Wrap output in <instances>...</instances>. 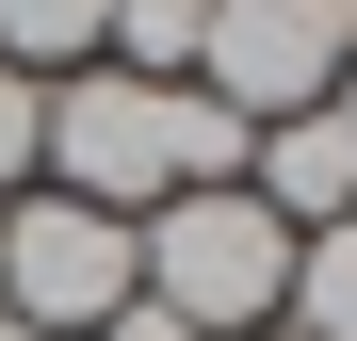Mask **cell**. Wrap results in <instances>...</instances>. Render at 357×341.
Masks as SVG:
<instances>
[{"label":"cell","instance_id":"6","mask_svg":"<svg viewBox=\"0 0 357 341\" xmlns=\"http://www.w3.org/2000/svg\"><path fill=\"white\" fill-rule=\"evenodd\" d=\"M276 325H292V341H357V211L292 244V293H276Z\"/></svg>","mask_w":357,"mask_h":341},{"label":"cell","instance_id":"12","mask_svg":"<svg viewBox=\"0 0 357 341\" xmlns=\"http://www.w3.org/2000/svg\"><path fill=\"white\" fill-rule=\"evenodd\" d=\"M325 114H341V130H357V66H341V98H325Z\"/></svg>","mask_w":357,"mask_h":341},{"label":"cell","instance_id":"3","mask_svg":"<svg viewBox=\"0 0 357 341\" xmlns=\"http://www.w3.org/2000/svg\"><path fill=\"white\" fill-rule=\"evenodd\" d=\"M0 309H17L33 341H98L114 309H130V211H82V195H17L0 211Z\"/></svg>","mask_w":357,"mask_h":341},{"label":"cell","instance_id":"7","mask_svg":"<svg viewBox=\"0 0 357 341\" xmlns=\"http://www.w3.org/2000/svg\"><path fill=\"white\" fill-rule=\"evenodd\" d=\"M114 49V0H0V66L49 82V66H98Z\"/></svg>","mask_w":357,"mask_h":341},{"label":"cell","instance_id":"14","mask_svg":"<svg viewBox=\"0 0 357 341\" xmlns=\"http://www.w3.org/2000/svg\"><path fill=\"white\" fill-rule=\"evenodd\" d=\"M244 341H292V325H244Z\"/></svg>","mask_w":357,"mask_h":341},{"label":"cell","instance_id":"13","mask_svg":"<svg viewBox=\"0 0 357 341\" xmlns=\"http://www.w3.org/2000/svg\"><path fill=\"white\" fill-rule=\"evenodd\" d=\"M0 341H33V325H17V309H0Z\"/></svg>","mask_w":357,"mask_h":341},{"label":"cell","instance_id":"4","mask_svg":"<svg viewBox=\"0 0 357 341\" xmlns=\"http://www.w3.org/2000/svg\"><path fill=\"white\" fill-rule=\"evenodd\" d=\"M357 66V33H341V0H211V49H195V82L244 114V130H276V114H325Z\"/></svg>","mask_w":357,"mask_h":341},{"label":"cell","instance_id":"11","mask_svg":"<svg viewBox=\"0 0 357 341\" xmlns=\"http://www.w3.org/2000/svg\"><path fill=\"white\" fill-rule=\"evenodd\" d=\"M98 341H195V325H178V309H146V293H130V309H114Z\"/></svg>","mask_w":357,"mask_h":341},{"label":"cell","instance_id":"2","mask_svg":"<svg viewBox=\"0 0 357 341\" xmlns=\"http://www.w3.org/2000/svg\"><path fill=\"white\" fill-rule=\"evenodd\" d=\"M49 195H82V211H162V195H178V82H130V66L49 82Z\"/></svg>","mask_w":357,"mask_h":341},{"label":"cell","instance_id":"10","mask_svg":"<svg viewBox=\"0 0 357 341\" xmlns=\"http://www.w3.org/2000/svg\"><path fill=\"white\" fill-rule=\"evenodd\" d=\"M49 179V82H17V66H0V211H17Z\"/></svg>","mask_w":357,"mask_h":341},{"label":"cell","instance_id":"9","mask_svg":"<svg viewBox=\"0 0 357 341\" xmlns=\"http://www.w3.org/2000/svg\"><path fill=\"white\" fill-rule=\"evenodd\" d=\"M244 146H260L244 114H227L211 82H178V195H227V179H244Z\"/></svg>","mask_w":357,"mask_h":341},{"label":"cell","instance_id":"5","mask_svg":"<svg viewBox=\"0 0 357 341\" xmlns=\"http://www.w3.org/2000/svg\"><path fill=\"white\" fill-rule=\"evenodd\" d=\"M244 195L292 227V244L341 227V211H357V130H341V114H276V130L244 146Z\"/></svg>","mask_w":357,"mask_h":341},{"label":"cell","instance_id":"8","mask_svg":"<svg viewBox=\"0 0 357 341\" xmlns=\"http://www.w3.org/2000/svg\"><path fill=\"white\" fill-rule=\"evenodd\" d=\"M195 49H211V0H114V66L130 82H195Z\"/></svg>","mask_w":357,"mask_h":341},{"label":"cell","instance_id":"1","mask_svg":"<svg viewBox=\"0 0 357 341\" xmlns=\"http://www.w3.org/2000/svg\"><path fill=\"white\" fill-rule=\"evenodd\" d=\"M130 293L146 309H178L195 341H244V325H276V293H292V227L227 179V195H162V211H130Z\"/></svg>","mask_w":357,"mask_h":341}]
</instances>
